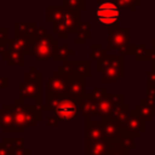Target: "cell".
Returning <instances> with one entry per match:
<instances>
[{"mask_svg": "<svg viewBox=\"0 0 155 155\" xmlns=\"http://www.w3.org/2000/svg\"><path fill=\"white\" fill-rule=\"evenodd\" d=\"M41 109L36 104H25L24 105V116H25V127H35L38 122L42 120Z\"/></svg>", "mask_w": 155, "mask_h": 155, "instance_id": "cell-20", "label": "cell"}, {"mask_svg": "<svg viewBox=\"0 0 155 155\" xmlns=\"http://www.w3.org/2000/svg\"><path fill=\"white\" fill-rule=\"evenodd\" d=\"M151 44H153V47H154V50H155V38L151 40Z\"/></svg>", "mask_w": 155, "mask_h": 155, "instance_id": "cell-44", "label": "cell"}, {"mask_svg": "<svg viewBox=\"0 0 155 155\" xmlns=\"http://www.w3.org/2000/svg\"><path fill=\"white\" fill-rule=\"evenodd\" d=\"M109 38L107 42V50H117L121 56H126L130 46V28L119 27L108 31Z\"/></svg>", "mask_w": 155, "mask_h": 155, "instance_id": "cell-4", "label": "cell"}, {"mask_svg": "<svg viewBox=\"0 0 155 155\" xmlns=\"http://www.w3.org/2000/svg\"><path fill=\"white\" fill-rule=\"evenodd\" d=\"M41 85L31 82H19L18 85V98L21 99H35L36 105L40 108L41 103Z\"/></svg>", "mask_w": 155, "mask_h": 155, "instance_id": "cell-9", "label": "cell"}, {"mask_svg": "<svg viewBox=\"0 0 155 155\" xmlns=\"http://www.w3.org/2000/svg\"><path fill=\"white\" fill-rule=\"evenodd\" d=\"M108 56V50L102 44H91V58L97 63Z\"/></svg>", "mask_w": 155, "mask_h": 155, "instance_id": "cell-31", "label": "cell"}, {"mask_svg": "<svg viewBox=\"0 0 155 155\" xmlns=\"http://www.w3.org/2000/svg\"><path fill=\"white\" fill-rule=\"evenodd\" d=\"M79 105V110L80 114L82 116H94V105H96V101H93L88 93H86L84 96V98L81 99V102L78 104Z\"/></svg>", "mask_w": 155, "mask_h": 155, "instance_id": "cell-28", "label": "cell"}, {"mask_svg": "<svg viewBox=\"0 0 155 155\" xmlns=\"http://www.w3.org/2000/svg\"><path fill=\"white\" fill-rule=\"evenodd\" d=\"M85 84H86V79L85 78H80L78 75H74L69 79V88H68V98L71 99L73 102H75L76 104H79L81 102V99L84 98L85 93Z\"/></svg>", "mask_w": 155, "mask_h": 155, "instance_id": "cell-10", "label": "cell"}, {"mask_svg": "<svg viewBox=\"0 0 155 155\" xmlns=\"http://www.w3.org/2000/svg\"><path fill=\"white\" fill-rule=\"evenodd\" d=\"M8 39V29L6 27L0 28V53H2L6 50Z\"/></svg>", "mask_w": 155, "mask_h": 155, "instance_id": "cell-34", "label": "cell"}, {"mask_svg": "<svg viewBox=\"0 0 155 155\" xmlns=\"http://www.w3.org/2000/svg\"><path fill=\"white\" fill-rule=\"evenodd\" d=\"M74 54H75V51L69 47V44H62L53 50L51 59L54 62H65V61H69V58Z\"/></svg>", "mask_w": 155, "mask_h": 155, "instance_id": "cell-24", "label": "cell"}, {"mask_svg": "<svg viewBox=\"0 0 155 155\" xmlns=\"http://www.w3.org/2000/svg\"><path fill=\"white\" fill-rule=\"evenodd\" d=\"M58 122H59V120L54 115H48L46 117V124L48 127H56V126H58Z\"/></svg>", "mask_w": 155, "mask_h": 155, "instance_id": "cell-39", "label": "cell"}, {"mask_svg": "<svg viewBox=\"0 0 155 155\" xmlns=\"http://www.w3.org/2000/svg\"><path fill=\"white\" fill-rule=\"evenodd\" d=\"M115 4L117 5L119 8H122V10H128V11H134L136 7L138 5H140L139 1H125V0H121V1H115Z\"/></svg>", "mask_w": 155, "mask_h": 155, "instance_id": "cell-35", "label": "cell"}, {"mask_svg": "<svg viewBox=\"0 0 155 155\" xmlns=\"http://www.w3.org/2000/svg\"><path fill=\"white\" fill-rule=\"evenodd\" d=\"M31 54L36 61L46 62L51 59L53 50L58 46V40L54 39L52 33H48L46 28H36L35 34L30 38Z\"/></svg>", "mask_w": 155, "mask_h": 155, "instance_id": "cell-1", "label": "cell"}, {"mask_svg": "<svg viewBox=\"0 0 155 155\" xmlns=\"http://www.w3.org/2000/svg\"><path fill=\"white\" fill-rule=\"evenodd\" d=\"M2 61L7 63L8 67H24L25 65V56L18 50L7 45L6 50L1 53Z\"/></svg>", "mask_w": 155, "mask_h": 155, "instance_id": "cell-17", "label": "cell"}, {"mask_svg": "<svg viewBox=\"0 0 155 155\" xmlns=\"http://www.w3.org/2000/svg\"><path fill=\"white\" fill-rule=\"evenodd\" d=\"M124 97H125L124 93H108V94L103 96L101 99L96 101L94 115L102 116V119L110 117L114 107L117 103L124 102Z\"/></svg>", "mask_w": 155, "mask_h": 155, "instance_id": "cell-7", "label": "cell"}, {"mask_svg": "<svg viewBox=\"0 0 155 155\" xmlns=\"http://www.w3.org/2000/svg\"><path fill=\"white\" fill-rule=\"evenodd\" d=\"M65 7L62 5H48L46 7V21L53 23L54 21H61L64 15Z\"/></svg>", "mask_w": 155, "mask_h": 155, "instance_id": "cell-29", "label": "cell"}, {"mask_svg": "<svg viewBox=\"0 0 155 155\" xmlns=\"http://www.w3.org/2000/svg\"><path fill=\"white\" fill-rule=\"evenodd\" d=\"M8 46L18 50L19 52H22L24 56H29L31 54V50H30V41L28 38L25 36H13L11 39H8L7 42Z\"/></svg>", "mask_w": 155, "mask_h": 155, "instance_id": "cell-23", "label": "cell"}, {"mask_svg": "<svg viewBox=\"0 0 155 155\" xmlns=\"http://www.w3.org/2000/svg\"><path fill=\"white\" fill-rule=\"evenodd\" d=\"M147 76H148V82L149 84H155V69H151L150 71H148Z\"/></svg>", "mask_w": 155, "mask_h": 155, "instance_id": "cell-42", "label": "cell"}, {"mask_svg": "<svg viewBox=\"0 0 155 155\" xmlns=\"http://www.w3.org/2000/svg\"><path fill=\"white\" fill-rule=\"evenodd\" d=\"M145 131H147V122L143 119H140L134 110H130L126 122L121 126V137L130 136L132 138H136L139 137Z\"/></svg>", "mask_w": 155, "mask_h": 155, "instance_id": "cell-8", "label": "cell"}, {"mask_svg": "<svg viewBox=\"0 0 155 155\" xmlns=\"http://www.w3.org/2000/svg\"><path fill=\"white\" fill-rule=\"evenodd\" d=\"M147 61L151 62L153 64V69H155V50L154 48H148V53H147Z\"/></svg>", "mask_w": 155, "mask_h": 155, "instance_id": "cell-40", "label": "cell"}, {"mask_svg": "<svg viewBox=\"0 0 155 155\" xmlns=\"http://www.w3.org/2000/svg\"><path fill=\"white\" fill-rule=\"evenodd\" d=\"M2 145L7 149L10 155H30V149L25 147L24 138L5 137L2 139Z\"/></svg>", "mask_w": 155, "mask_h": 155, "instance_id": "cell-13", "label": "cell"}, {"mask_svg": "<svg viewBox=\"0 0 155 155\" xmlns=\"http://www.w3.org/2000/svg\"><path fill=\"white\" fill-rule=\"evenodd\" d=\"M96 70L102 74V82H115L124 76V56L108 54L96 63Z\"/></svg>", "mask_w": 155, "mask_h": 155, "instance_id": "cell-2", "label": "cell"}, {"mask_svg": "<svg viewBox=\"0 0 155 155\" xmlns=\"http://www.w3.org/2000/svg\"><path fill=\"white\" fill-rule=\"evenodd\" d=\"M53 113H54L53 115L59 121H63V122L73 121L78 115H80L79 105L71 99H69L68 97H62L59 99L58 104L53 109Z\"/></svg>", "mask_w": 155, "mask_h": 155, "instance_id": "cell-6", "label": "cell"}, {"mask_svg": "<svg viewBox=\"0 0 155 155\" xmlns=\"http://www.w3.org/2000/svg\"><path fill=\"white\" fill-rule=\"evenodd\" d=\"M145 93H147V98H150V99L155 101V84L147 82V85H145Z\"/></svg>", "mask_w": 155, "mask_h": 155, "instance_id": "cell-38", "label": "cell"}, {"mask_svg": "<svg viewBox=\"0 0 155 155\" xmlns=\"http://www.w3.org/2000/svg\"><path fill=\"white\" fill-rule=\"evenodd\" d=\"M120 143L121 145L126 149V150H131V149H134L136 148V144H134V138L130 137V136H122L121 139H120Z\"/></svg>", "mask_w": 155, "mask_h": 155, "instance_id": "cell-37", "label": "cell"}, {"mask_svg": "<svg viewBox=\"0 0 155 155\" xmlns=\"http://www.w3.org/2000/svg\"><path fill=\"white\" fill-rule=\"evenodd\" d=\"M0 155H10L8 151H7V149L2 145V143L0 144Z\"/></svg>", "mask_w": 155, "mask_h": 155, "instance_id": "cell-43", "label": "cell"}, {"mask_svg": "<svg viewBox=\"0 0 155 155\" xmlns=\"http://www.w3.org/2000/svg\"><path fill=\"white\" fill-rule=\"evenodd\" d=\"M133 110L145 122L151 121L153 116H155V101L154 99H150V98H147V97L145 98H142L139 101V103L134 105V109Z\"/></svg>", "mask_w": 155, "mask_h": 155, "instance_id": "cell-15", "label": "cell"}, {"mask_svg": "<svg viewBox=\"0 0 155 155\" xmlns=\"http://www.w3.org/2000/svg\"><path fill=\"white\" fill-rule=\"evenodd\" d=\"M109 92H108V90L105 88V87H97V88H94V90H92L88 94H90V97L93 99V101H98V99H101L103 96H105V94H108Z\"/></svg>", "mask_w": 155, "mask_h": 155, "instance_id": "cell-36", "label": "cell"}, {"mask_svg": "<svg viewBox=\"0 0 155 155\" xmlns=\"http://www.w3.org/2000/svg\"><path fill=\"white\" fill-rule=\"evenodd\" d=\"M61 21L64 23V25H65V28H67L69 34L76 33V30H78V28H79V25L81 23L80 12H76V11H73V10H69V8L65 7L64 15H63Z\"/></svg>", "mask_w": 155, "mask_h": 155, "instance_id": "cell-19", "label": "cell"}, {"mask_svg": "<svg viewBox=\"0 0 155 155\" xmlns=\"http://www.w3.org/2000/svg\"><path fill=\"white\" fill-rule=\"evenodd\" d=\"M113 143L107 139L87 142L85 140V155H109Z\"/></svg>", "mask_w": 155, "mask_h": 155, "instance_id": "cell-16", "label": "cell"}, {"mask_svg": "<svg viewBox=\"0 0 155 155\" xmlns=\"http://www.w3.org/2000/svg\"><path fill=\"white\" fill-rule=\"evenodd\" d=\"M101 121H102L103 138L111 142V143L120 142V139H121V126H119L111 117H104Z\"/></svg>", "mask_w": 155, "mask_h": 155, "instance_id": "cell-11", "label": "cell"}, {"mask_svg": "<svg viewBox=\"0 0 155 155\" xmlns=\"http://www.w3.org/2000/svg\"><path fill=\"white\" fill-rule=\"evenodd\" d=\"M120 8L115 1H98L96 5V22L107 28V31L119 28Z\"/></svg>", "mask_w": 155, "mask_h": 155, "instance_id": "cell-3", "label": "cell"}, {"mask_svg": "<svg viewBox=\"0 0 155 155\" xmlns=\"http://www.w3.org/2000/svg\"><path fill=\"white\" fill-rule=\"evenodd\" d=\"M0 88H8V78L0 76Z\"/></svg>", "mask_w": 155, "mask_h": 155, "instance_id": "cell-41", "label": "cell"}, {"mask_svg": "<svg viewBox=\"0 0 155 155\" xmlns=\"http://www.w3.org/2000/svg\"><path fill=\"white\" fill-rule=\"evenodd\" d=\"M63 6L76 12H84L86 10V1L85 0H64Z\"/></svg>", "mask_w": 155, "mask_h": 155, "instance_id": "cell-33", "label": "cell"}, {"mask_svg": "<svg viewBox=\"0 0 155 155\" xmlns=\"http://www.w3.org/2000/svg\"><path fill=\"white\" fill-rule=\"evenodd\" d=\"M74 74L80 78H90L92 75V63L91 61H73Z\"/></svg>", "mask_w": 155, "mask_h": 155, "instance_id": "cell-26", "label": "cell"}, {"mask_svg": "<svg viewBox=\"0 0 155 155\" xmlns=\"http://www.w3.org/2000/svg\"><path fill=\"white\" fill-rule=\"evenodd\" d=\"M147 44H130L126 56H133L136 61H147Z\"/></svg>", "mask_w": 155, "mask_h": 155, "instance_id": "cell-27", "label": "cell"}, {"mask_svg": "<svg viewBox=\"0 0 155 155\" xmlns=\"http://www.w3.org/2000/svg\"><path fill=\"white\" fill-rule=\"evenodd\" d=\"M13 105V133H23L25 131V116H24V105L25 101L16 98L12 103Z\"/></svg>", "mask_w": 155, "mask_h": 155, "instance_id": "cell-12", "label": "cell"}, {"mask_svg": "<svg viewBox=\"0 0 155 155\" xmlns=\"http://www.w3.org/2000/svg\"><path fill=\"white\" fill-rule=\"evenodd\" d=\"M52 34H56L58 39H69V33L62 21H54L52 23Z\"/></svg>", "mask_w": 155, "mask_h": 155, "instance_id": "cell-32", "label": "cell"}, {"mask_svg": "<svg viewBox=\"0 0 155 155\" xmlns=\"http://www.w3.org/2000/svg\"><path fill=\"white\" fill-rule=\"evenodd\" d=\"M91 31H90V22L88 21H84L80 23L76 33H75V39H74V44L75 45H84L86 44V41L88 39H91Z\"/></svg>", "mask_w": 155, "mask_h": 155, "instance_id": "cell-25", "label": "cell"}, {"mask_svg": "<svg viewBox=\"0 0 155 155\" xmlns=\"http://www.w3.org/2000/svg\"><path fill=\"white\" fill-rule=\"evenodd\" d=\"M13 105L12 104H4L0 109V126L4 132L13 133Z\"/></svg>", "mask_w": 155, "mask_h": 155, "instance_id": "cell-18", "label": "cell"}, {"mask_svg": "<svg viewBox=\"0 0 155 155\" xmlns=\"http://www.w3.org/2000/svg\"><path fill=\"white\" fill-rule=\"evenodd\" d=\"M68 88H69V79L64 75L62 71L61 65L57 70H54L46 85V93L47 94H57V96H68Z\"/></svg>", "mask_w": 155, "mask_h": 155, "instance_id": "cell-5", "label": "cell"}, {"mask_svg": "<svg viewBox=\"0 0 155 155\" xmlns=\"http://www.w3.org/2000/svg\"><path fill=\"white\" fill-rule=\"evenodd\" d=\"M103 138L102 132V121H93L92 116L85 117V140L93 142L101 140Z\"/></svg>", "mask_w": 155, "mask_h": 155, "instance_id": "cell-14", "label": "cell"}, {"mask_svg": "<svg viewBox=\"0 0 155 155\" xmlns=\"http://www.w3.org/2000/svg\"><path fill=\"white\" fill-rule=\"evenodd\" d=\"M36 31L35 22H15L13 23V36H25L30 40V38Z\"/></svg>", "mask_w": 155, "mask_h": 155, "instance_id": "cell-21", "label": "cell"}, {"mask_svg": "<svg viewBox=\"0 0 155 155\" xmlns=\"http://www.w3.org/2000/svg\"><path fill=\"white\" fill-rule=\"evenodd\" d=\"M130 110H131V109H130V105H128V104H125L124 102L117 103V104L114 107L110 117H111L119 126H122V125L126 122V120H127V116H128V111H130Z\"/></svg>", "mask_w": 155, "mask_h": 155, "instance_id": "cell-22", "label": "cell"}, {"mask_svg": "<svg viewBox=\"0 0 155 155\" xmlns=\"http://www.w3.org/2000/svg\"><path fill=\"white\" fill-rule=\"evenodd\" d=\"M42 81V73L36 69L35 65H31L29 70L24 73V82H31V84H39L41 85Z\"/></svg>", "mask_w": 155, "mask_h": 155, "instance_id": "cell-30", "label": "cell"}]
</instances>
